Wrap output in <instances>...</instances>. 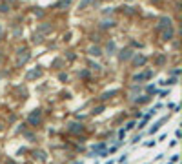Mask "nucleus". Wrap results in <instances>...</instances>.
I'll return each instance as SVG.
<instances>
[{"instance_id":"nucleus-1","label":"nucleus","mask_w":182,"mask_h":164,"mask_svg":"<svg viewBox=\"0 0 182 164\" xmlns=\"http://www.w3.org/2000/svg\"><path fill=\"white\" fill-rule=\"evenodd\" d=\"M91 55H100V49H91Z\"/></svg>"},{"instance_id":"nucleus-2","label":"nucleus","mask_w":182,"mask_h":164,"mask_svg":"<svg viewBox=\"0 0 182 164\" xmlns=\"http://www.w3.org/2000/svg\"><path fill=\"white\" fill-rule=\"evenodd\" d=\"M109 164H111V162H109Z\"/></svg>"}]
</instances>
